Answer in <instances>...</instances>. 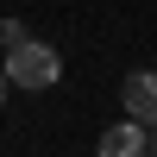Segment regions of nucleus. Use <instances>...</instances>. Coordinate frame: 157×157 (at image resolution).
I'll return each instance as SVG.
<instances>
[{
    "label": "nucleus",
    "instance_id": "20e7f679",
    "mask_svg": "<svg viewBox=\"0 0 157 157\" xmlns=\"http://www.w3.org/2000/svg\"><path fill=\"white\" fill-rule=\"evenodd\" d=\"M145 151H157V126H145Z\"/></svg>",
    "mask_w": 157,
    "mask_h": 157
},
{
    "label": "nucleus",
    "instance_id": "f257e3e1",
    "mask_svg": "<svg viewBox=\"0 0 157 157\" xmlns=\"http://www.w3.org/2000/svg\"><path fill=\"white\" fill-rule=\"evenodd\" d=\"M0 69H6V82H13V88L38 94V88H57V75H63V57H57L50 44H38V38H19V44H6Z\"/></svg>",
    "mask_w": 157,
    "mask_h": 157
},
{
    "label": "nucleus",
    "instance_id": "f03ea898",
    "mask_svg": "<svg viewBox=\"0 0 157 157\" xmlns=\"http://www.w3.org/2000/svg\"><path fill=\"white\" fill-rule=\"evenodd\" d=\"M120 101H126V120H138V126H157V75H151V69L126 75Z\"/></svg>",
    "mask_w": 157,
    "mask_h": 157
},
{
    "label": "nucleus",
    "instance_id": "7ed1b4c3",
    "mask_svg": "<svg viewBox=\"0 0 157 157\" xmlns=\"http://www.w3.org/2000/svg\"><path fill=\"white\" fill-rule=\"evenodd\" d=\"M138 151H145V126H138V120L101 132V157H138Z\"/></svg>",
    "mask_w": 157,
    "mask_h": 157
},
{
    "label": "nucleus",
    "instance_id": "39448f33",
    "mask_svg": "<svg viewBox=\"0 0 157 157\" xmlns=\"http://www.w3.org/2000/svg\"><path fill=\"white\" fill-rule=\"evenodd\" d=\"M6 88H13V82H6V69H0V101H6Z\"/></svg>",
    "mask_w": 157,
    "mask_h": 157
}]
</instances>
